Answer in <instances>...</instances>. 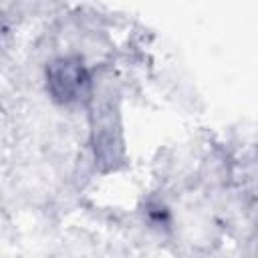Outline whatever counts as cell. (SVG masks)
I'll use <instances>...</instances> for the list:
<instances>
[{
    "mask_svg": "<svg viewBox=\"0 0 258 258\" xmlns=\"http://www.w3.org/2000/svg\"><path fill=\"white\" fill-rule=\"evenodd\" d=\"M91 105V145L95 153V161L101 171L117 169L125 159V145H123V131L119 121L117 105L111 97H93Z\"/></svg>",
    "mask_w": 258,
    "mask_h": 258,
    "instance_id": "6da1fadb",
    "label": "cell"
},
{
    "mask_svg": "<svg viewBox=\"0 0 258 258\" xmlns=\"http://www.w3.org/2000/svg\"><path fill=\"white\" fill-rule=\"evenodd\" d=\"M44 83L50 99L62 107L89 105L95 83L89 67L77 54H62L52 58L44 71Z\"/></svg>",
    "mask_w": 258,
    "mask_h": 258,
    "instance_id": "7a4b0ae2",
    "label": "cell"
}]
</instances>
